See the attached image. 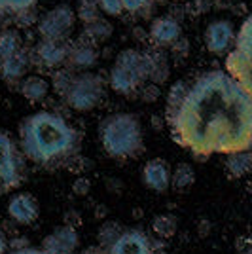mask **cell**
Returning <instances> with one entry per match:
<instances>
[{
  "mask_svg": "<svg viewBox=\"0 0 252 254\" xmlns=\"http://www.w3.org/2000/svg\"><path fill=\"white\" fill-rule=\"evenodd\" d=\"M167 124L173 140L197 159L251 150V89L226 70H209L189 85L179 112Z\"/></svg>",
  "mask_w": 252,
  "mask_h": 254,
  "instance_id": "1",
  "label": "cell"
},
{
  "mask_svg": "<svg viewBox=\"0 0 252 254\" xmlns=\"http://www.w3.org/2000/svg\"><path fill=\"white\" fill-rule=\"evenodd\" d=\"M19 148L36 165H57L70 159L80 148V133L63 116L40 110L27 116L19 126Z\"/></svg>",
  "mask_w": 252,
  "mask_h": 254,
  "instance_id": "2",
  "label": "cell"
},
{
  "mask_svg": "<svg viewBox=\"0 0 252 254\" xmlns=\"http://www.w3.org/2000/svg\"><path fill=\"white\" fill-rule=\"evenodd\" d=\"M99 137L110 158H135L142 150V126L135 114L116 112L103 120Z\"/></svg>",
  "mask_w": 252,
  "mask_h": 254,
  "instance_id": "3",
  "label": "cell"
},
{
  "mask_svg": "<svg viewBox=\"0 0 252 254\" xmlns=\"http://www.w3.org/2000/svg\"><path fill=\"white\" fill-rule=\"evenodd\" d=\"M106 95L105 80L95 72H76L72 85L64 93V103L72 110L78 112H89L101 105V101Z\"/></svg>",
  "mask_w": 252,
  "mask_h": 254,
  "instance_id": "4",
  "label": "cell"
},
{
  "mask_svg": "<svg viewBox=\"0 0 252 254\" xmlns=\"http://www.w3.org/2000/svg\"><path fill=\"white\" fill-rule=\"evenodd\" d=\"M25 179V156L15 140L0 131V193L17 188Z\"/></svg>",
  "mask_w": 252,
  "mask_h": 254,
  "instance_id": "5",
  "label": "cell"
},
{
  "mask_svg": "<svg viewBox=\"0 0 252 254\" xmlns=\"http://www.w3.org/2000/svg\"><path fill=\"white\" fill-rule=\"evenodd\" d=\"M76 13L68 4H59L38 19V36L46 40H68L76 27Z\"/></svg>",
  "mask_w": 252,
  "mask_h": 254,
  "instance_id": "6",
  "label": "cell"
},
{
  "mask_svg": "<svg viewBox=\"0 0 252 254\" xmlns=\"http://www.w3.org/2000/svg\"><path fill=\"white\" fill-rule=\"evenodd\" d=\"M207 52L212 55H226L235 42V27L228 19H214L203 32Z\"/></svg>",
  "mask_w": 252,
  "mask_h": 254,
  "instance_id": "7",
  "label": "cell"
},
{
  "mask_svg": "<svg viewBox=\"0 0 252 254\" xmlns=\"http://www.w3.org/2000/svg\"><path fill=\"white\" fill-rule=\"evenodd\" d=\"M108 254H154V241L140 230H124L108 247Z\"/></svg>",
  "mask_w": 252,
  "mask_h": 254,
  "instance_id": "8",
  "label": "cell"
},
{
  "mask_svg": "<svg viewBox=\"0 0 252 254\" xmlns=\"http://www.w3.org/2000/svg\"><path fill=\"white\" fill-rule=\"evenodd\" d=\"M180 36H182L180 21L175 19L173 15H169V13L167 15L156 17L152 21V25H150V31H148L150 42L154 44L158 50H161V48H171Z\"/></svg>",
  "mask_w": 252,
  "mask_h": 254,
  "instance_id": "9",
  "label": "cell"
},
{
  "mask_svg": "<svg viewBox=\"0 0 252 254\" xmlns=\"http://www.w3.org/2000/svg\"><path fill=\"white\" fill-rule=\"evenodd\" d=\"M68 50H70V42L68 40H46L40 38L32 53L36 55V61L48 68H55L66 64L68 59Z\"/></svg>",
  "mask_w": 252,
  "mask_h": 254,
  "instance_id": "10",
  "label": "cell"
},
{
  "mask_svg": "<svg viewBox=\"0 0 252 254\" xmlns=\"http://www.w3.org/2000/svg\"><path fill=\"white\" fill-rule=\"evenodd\" d=\"M78 243H80V239H78L76 228L63 224L44 237L42 251L50 254H72Z\"/></svg>",
  "mask_w": 252,
  "mask_h": 254,
  "instance_id": "11",
  "label": "cell"
},
{
  "mask_svg": "<svg viewBox=\"0 0 252 254\" xmlns=\"http://www.w3.org/2000/svg\"><path fill=\"white\" fill-rule=\"evenodd\" d=\"M8 214L15 224L21 226H31L36 222L40 209H38V201L32 193H15L8 203Z\"/></svg>",
  "mask_w": 252,
  "mask_h": 254,
  "instance_id": "12",
  "label": "cell"
},
{
  "mask_svg": "<svg viewBox=\"0 0 252 254\" xmlns=\"http://www.w3.org/2000/svg\"><path fill=\"white\" fill-rule=\"evenodd\" d=\"M31 68V50L21 46L15 53L0 59V78L4 82H21Z\"/></svg>",
  "mask_w": 252,
  "mask_h": 254,
  "instance_id": "13",
  "label": "cell"
},
{
  "mask_svg": "<svg viewBox=\"0 0 252 254\" xmlns=\"http://www.w3.org/2000/svg\"><path fill=\"white\" fill-rule=\"evenodd\" d=\"M142 182L156 193H165L171 188V167L165 159L154 158L142 167Z\"/></svg>",
  "mask_w": 252,
  "mask_h": 254,
  "instance_id": "14",
  "label": "cell"
},
{
  "mask_svg": "<svg viewBox=\"0 0 252 254\" xmlns=\"http://www.w3.org/2000/svg\"><path fill=\"white\" fill-rule=\"evenodd\" d=\"M226 72L237 80L243 87L251 89L252 82V53L233 48L226 57Z\"/></svg>",
  "mask_w": 252,
  "mask_h": 254,
  "instance_id": "15",
  "label": "cell"
},
{
  "mask_svg": "<svg viewBox=\"0 0 252 254\" xmlns=\"http://www.w3.org/2000/svg\"><path fill=\"white\" fill-rule=\"evenodd\" d=\"M97 59H99V53H97V48L91 42H87L84 38H80L76 42H70L66 64L72 70H76V72H85V70L93 68L95 64H97Z\"/></svg>",
  "mask_w": 252,
  "mask_h": 254,
  "instance_id": "16",
  "label": "cell"
},
{
  "mask_svg": "<svg viewBox=\"0 0 252 254\" xmlns=\"http://www.w3.org/2000/svg\"><path fill=\"white\" fill-rule=\"evenodd\" d=\"M118 66H124L127 70H131L133 74H137L142 82H148V76H150V52H140V50H122V52L116 55V63Z\"/></svg>",
  "mask_w": 252,
  "mask_h": 254,
  "instance_id": "17",
  "label": "cell"
},
{
  "mask_svg": "<svg viewBox=\"0 0 252 254\" xmlns=\"http://www.w3.org/2000/svg\"><path fill=\"white\" fill-rule=\"evenodd\" d=\"M142 84H144V82H142L137 74H133L131 70H127L124 66L114 64V66L110 68L108 85L114 89L116 93H120V95H131V93H135Z\"/></svg>",
  "mask_w": 252,
  "mask_h": 254,
  "instance_id": "18",
  "label": "cell"
},
{
  "mask_svg": "<svg viewBox=\"0 0 252 254\" xmlns=\"http://www.w3.org/2000/svg\"><path fill=\"white\" fill-rule=\"evenodd\" d=\"M19 91L29 103H42L50 93V82L42 76H27L19 82Z\"/></svg>",
  "mask_w": 252,
  "mask_h": 254,
  "instance_id": "19",
  "label": "cell"
},
{
  "mask_svg": "<svg viewBox=\"0 0 252 254\" xmlns=\"http://www.w3.org/2000/svg\"><path fill=\"white\" fill-rule=\"evenodd\" d=\"M252 169V154L251 150H241L228 154L226 158V171L231 179H243L247 177Z\"/></svg>",
  "mask_w": 252,
  "mask_h": 254,
  "instance_id": "20",
  "label": "cell"
},
{
  "mask_svg": "<svg viewBox=\"0 0 252 254\" xmlns=\"http://www.w3.org/2000/svg\"><path fill=\"white\" fill-rule=\"evenodd\" d=\"M150 76H148V82L156 85H163L171 76V64H169V57L165 52L156 50V52H150Z\"/></svg>",
  "mask_w": 252,
  "mask_h": 254,
  "instance_id": "21",
  "label": "cell"
},
{
  "mask_svg": "<svg viewBox=\"0 0 252 254\" xmlns=\"http://www.w3.org/2000/svg\"><path fill=\"white\" fill-rule=\"evenodd\" d=\"M112 34H114V27H112V23L103 19V17H99V19H95V21L84 25L82 38L87 40V42H91L95 46V44L108 42Z\"/></svg>",
  "mask_w": 252,
  "mask_h": 254,
  "instance_id": "22",
  "label": "cell"
},
{
  "mask_svg": "<svg viewBox=\"0 0 252 254\" xmlns=\"http://www.w3.org/2000/svg\"><path fill=\"white\" fill-rule=\"evenodd\" d=\"M188 87L189 85L186 82H177V84H173L169 87L167 91V105H165V118L169 120H173L175 114L179 112V108L182 106L184 103V99L188 95Z\"/></svg>",
  "mask_w": 252,
  "mask_h": 254,
  "instance_id": "23",
  "label": "cell"
},
{
  "mask_svg": "<svg viewBox=\"0 0 252 254\" xmlns=\"http://www.w3.org/2000/svg\"><path fill=\"white\" fill-rule=\"evenodd\" d=\"M152 230L161 239H169V237L177 235V232H179V218L175 214H171V212L158 214L152 220Z\"/></svg>",
  "mask_w": 252,
  "mask_h": 254,
  "instance_id": "24",
  "label": "cell"
},
{
  "mask_svg": "<svg viewBox=\"0 0 252 254\" xmlns=\"http://www.w3.org/2000/svg\"><path fill=\"white\" fill-rule=\"evenodd\" d=\"M195 182V171L189 163H179L175 169L171 171V186L175 190H186Z\"/></svg>",
  "mask_w": 252,
  "mask_h": 254,
  "instance_id": "25",
  "label": "cell"
},
{
  "mask_svg": "<svg viewBox=\"0 0 252 254\" xmlns=\"http://www.w3.org/2000/svg\"><path fill=\"white\" fill-rule=\"evenodd\" d=\"M21 46V34L15 29H2L0 31V59L15 53Z\"/></svg>",
  "mask_w": 252,
  "mask_h": 254,
  "instance_id": "26",
  "label": "cell"
},
{
  "mask_svg": "<svg viewBox=\"0 0 252 254\" xmlns=\"http://www.w3.org/2000/svg\"><path fill=\"white\" fill-rule=\"evenodd\" d=\"M76 70H72L70 66H63V68H57L52 76V87L53 91L59 97H64V93L68 91V87L72 85Z\"/></svg>",
  "mask_w": 252,
  "mask_h": 254,
  "instance_id": "27",
  "label": "cell"
},
{
  "mask_svg": "<svg viewBox=\"0 0 252 254\" xmlns=\"http://www.w3.org/2000/svg\"><path fill=\"white\" fill-rule=\"evenodd\" d=\"M74 13H76V19L82 21L84 25L101 17V10H99L95 0H78V6H76Z\"/></svg>",
  "mask_w": 252,
  "mask_h": 254,
  "instance_id": "28",
  "label": "cell"
},
{
  "mask_svg": "<svg viewBox=\"0 0 252 254\" xmlns=\"http://www.w3.org/2000/svg\"><path fill=\"white\" fill-rule=\"evenodd\" d=\"M122 232H124V228H122L120 224L108 220V222H105L101 228H99L97 239H99V243H101V247H103V249H108L110 245L114 243L116 237H118Z\"/></svg>",
  "mask_w": 252,
  "mask_h": 254,
  "instance_id": "29",
  "label": "cell"
},
{
  "mask_svg": "<svg viewBox=\"0 0 252 254\" xmlns=\"http://www.w3.org/2000/svg\"><path fill=\"white\" fill-rule=\"evenodd\" d=\"M36 0H0V17L15 15L27 8H34Z\"/></svg>",
  "mask_w": 252,
  "mask_h": 254,
  "instance_id": "30",
  "label": "cell"
},
{
  "mask_svg": "<svg viewBox=\"0 0 252 254\" xmlns=\"http://www.w3.org/2000/svg\"><path fill=\"white\" fill-rule=\"evenodd\" d=\"M122 6L129 13H146L152 8V0H122Z\"/></svg>",
  "mask_w": 252,
  "mask_h": 254,
  "instance_id": "31",
  "label": "cell"
},
{
  "mask_svg": "<svg viewBox=\"0 0 252 254\" xmlns=\"http://www.w3.org/2000/svg\"><path fill=\"white\" fill-rule=\"evenodd\" d=\"M99 10L105 11L106 15H122L124 13V6L122 0H95Z\"/></svg>",
  "mask_w": 252,
  "mask_h": 254,
  "instance_id": "32",
  "label": "cell"
},
{
  "mask_svg": "<svg viewBox=\"0 0 252 254\" xmlns=\"http://www.w3.org/2000/svg\"><path fill=\"white\" fill-rule=\"evenodd\" d=\"M159 97H161V87L152 82H148L146 85L142 84V89H140V101L142 103H156Z\"/></svg>",
  "mask_w": 252,
  "mask_h": 254,
  "instance_id": "33",
  "label": "cell"
},
{
  "mask_svg": "<svg viewBox=\"0 0 252 254\" xmlns=\"http://www.w3.org/2000/svg\"><path fill=\"white\" fill-rule=\"evenodd\" d=\"M13 19H15V23H17L19 27H25V29H27V27H31L34 23H38V15H36L34 8H27V10L15 13Z\"/></svg>",
  "mask_w": 252,
  "mask_h": 254,
  "instance_id": "34",
  "label": "cell"
},
{
  "mask_svg": "<svg viewBox=\"0 0 252 254\" xmlns=\"http://www.w3.org/2000/svg\"><path fill=\"white\" fill-rule=\"evenodd\" d=\"M171 53H173V57H177V59H184V57H188L189 53V42L186 36H180L177 42L171 46Z\"/></svg>",
  "mask_w": 252,
  "mask_h": 254,
  "instance_id": "35",
  "label": "cell"
},
{
  "mask_svg": "<svg viewBox=\"0 0 252 254\" xmlns=\"http://www.w3.org/2000/svg\"><path fill=\"white\" fill-rule=\"evenodd\" d=\"M89 191H91V180L87 179V177H78V179L72 182V193L74 195L85 197Z\"/></svg>",
  "mask_w": 252,
  "mask_h": 254,
  "instance_id": "36",
  "label": "cell"
},
{
  "mask_svg": "<svg viewBox=\"0 0 252 254\" xmlns=\"http://www.w3.org/2000/svg\"><path fill=\"white\" fill-rule=\"evenodd\" d=\"M210 10H212V0H193L189 6V11L193 15H201V13H207Z\"/></svg>",
  "mask_w": 252,
  "mask_h": 254,
  "instance_id": "37",
  "label": "cell"
},
{
  "mask_svg": "<svg viewBox=\"0 0 252 254\" xmlns=\"http://www.w3.org/2000/svg\"><path fill=\"white\" fill-rule=\"evenodd\" d=\"M231 6V0H212V8H216V10H230Z\"/></svg>",
  "mask_w": 252,
  "mask_h": 254,
  "instance_id": "38",
  "label": "cell"
},
{
  "mask_svg": "<svg viewBox=\"0 0 252 254\" xmlns=\"http://www.w3.org/2000/svg\"><path fill=\"white\" fill-rule=\"evenodd\" d=\"M210 232V222L207 220H201L199 222V237H207Z\"/></svg>",
  "mask_w": 252,
  "mask_h": 254,
  "instance_id": "39",
  "label": "cell"
},
{
  "mask_svg": "<svg viewBox=\"0 0 252 254\" xmlns=\"http://www.w3.org/2000/svg\"><path fill=\"white\" fill-rule=\"evenodd\" d=\"M80 254H105L103 253V247H87V249H82Z\"/></svg>",
  "mask_w": 252,
  "mask_h": 254,
  "instance_id": "40",
  "label": "cell"
},
{
  "mask_svg": "<svg viewBox=\"0 0 252 254\" xmlns=\"http://www.w3.org/2000/svg\"><path fill=\"white\" fill-rule=\"evenodd\" d=\"M133 34H135L137 40H146L148 38V32L144 31L142 27H135V29H133Z\"/></svg>",
  "mask_w": 252,
  "mask_h": 254,
  "instance_id": "41",
  "label": "cell"
},
{
  "mask_svg": "<svg viewBox=\"0 0 252 254\" xmlns=\"http://www.w3.org/2000/svg\"><path fill=\"white\" fill-rule=\"evenodd\" d=\"M13 254H50V253H46L42 249H21V251H17V253Z\"/></svg>",
  "mask_w": 252,
  "mask_h": 254,
  "instance_id": "42",
  "label": "cell"
},
{
  "mask_svg": "<svg viewBox=\"0 0 252 254\" xmlns=\"http://www.w3.org/2000/svg\"><path fill=\"white\" fill-rule=\"evenodd\" d=\"M6 249H8V241H6V235H4V230L0 228V254L6 253Z\"/></svg>",
  "mask_w": 252,
  "mask_h": 254,
  "instance_id": "43",
  "label": "cell"
},
{
  "mask_svg": "<svg viewBox=\"0 0 252 254\" xmlns=\"http://www.w3.org/2000/svg\"><path fill=\"white\" fill-rule=\"evenodd\" d=\"M152 127H154V131H161V116L158 114L152 116Z\"/></svg>",
  "mask_w": 252,
  "mask_h": 254,
  "instance_id": "44",
  "label": "cell"
},
{
  "mask_svg": "<svg viewBox=\"0 0 252 254\" xmlns=\"http://www.w3.org/2000/svg\"><path fill=\"white\" fill-rule=\"evenodd\" d=\"M101 214H103V216L106 214V209H105V207H103V209H101V207L97 209V216H101Z\"/></svg>",
  "mask_w": 252,
  "mask_h": 254,
  "instance_id": "45",
  "label": "cell"
}]
</instances>
